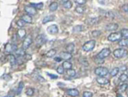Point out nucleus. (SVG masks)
Here are the masks:
<instances>
[{
	"label": "nucleus",
	"instance_id": "f257e3e1",
	"mask_svg": "<svg viewBox=\"0 0 128 97\" xmlns=\"http://www.w3.org/2000/svg\"><path fill=\"white\" fill-rule=\"evenodd\" d=\"M113 55L115 58L121 59V58H123L127 55V51H126L125 48H116V49L113 52Z\"/></svg>",
	"mask_w": 128,
	"mask_h": 97
},
{
	"label": "nucleus",
	"instance_id": "f03ea898",
	"mask_svg": "<svg viewBox=\"0 0 128 97\" xmlns=\"http://www.w3.org/2000/svg\"><path fill=\"white\" fill-rule=\"evenodd\" d=\"M95 45H96V41L95 40H90V41L86 42L83 45L82 49L84 51H85V52H89V51H91L95 48Z\"/></svg>",
	"mask_w": 128,
	"mask_h": 97
},
{
	"label": "nucleus",
	"instance_id": "7ed1b4c3",
	"mask_svg": "<svg viewBox=\"0 0 128 97\" xmlns=\"http://www.w3.org/2000/svg\"><path fill=\"white\" fill-rule=\"evenodd\" d=\"M122 37L121 35V32H113V33H110L108 37V40L110 42H117L120 41Z\"/></svg>",
	"mask_w": 128,
	"mask_h": 97
},
{
	"label": "nucleus",
	"instance_id": "20e7f679",
	"mask_svg": "<svg viewBox=\"0 0 128 97\" xmlns=\"http://www.w3.org/2000/svg\"><path fill=\"white\" fill-rule=\"evenodd\" d=\"M94 73H95V74L97 75V76L105 77V76H107V75L109 74V70L106 68V67H96V69L94 70Z\"/></svg>",
	"mask_w": 128,
	"mask_h": 97
},
{
	"label": "nucleus",
	"instance_id": "39448f33",
	"mask_svg": "<svg viewBox=\"0 0 128 97\" xmlns=\"http://www.w3.org/2000/svg\"><path fill=\"white\" fill-rule=\"evenodd\" d=\"M111 54V50H110V48H102V50L100 51L99 54L96 55V57L98 58H102V59H104V58H107L109 55Z\"/></svg>",
	"mask_w": 128,
	"mask_h": 97
},
{
	"label": "nucleus",
	"instance_id": "423d86ee",
	"mask_svg": "<svg viewBox=\"0 0 128 97\" xmlns=\"http://www.w3.org/2000/svg\"><path fill=\"white\" fill-rule=\"evenodd\" d=\"M47 41V38L45 37V35H39L37 37V38L35 39V45L37 47H40Z\"/></svg>",
	"mask_w": 128,
	"mask_h": 97
},
{
	"label": "nucleus",
	"instance_id": "0eeeda50",
	"mask_svg": "<svg viewBox=\"0 0 128 97\" xmlns=\"http://www.w3.org/2000/svg\"><path fill=\"white\" fill-rule=\"evenodd\" d=\"M17 49V46L14 43H7L5 46V53L6 54H11L14 53Z\"/></svg>",
	"mask_w": 128,
	"mask_h": 97
},
{
	"label": "nucleus",
	"instance_id": "6e6552de",
	"mask_svg": "<svg viewBox=\"0 0 128 97\" xmlns=\"http://www.w3.org/2000/svg\"><path fill=\"white\" fill-rule=\"evenodd\" d=\"M59 32V29H58V26L57 25H51V26H48L47 28V32L51 35H56Z\"/></svg>",
	"mask_w": 128,
	"mask_h": 97
},
{
	"label": "nucleus",
	"instance_id": "1a4fd4ad",
	"mask_svg": "<svg viewBox=\"0 0 128 97\" xmlns=\"http://www.w3.org/2000/svg\"><path fill=\"white\" fill-rule=\"evenodd\" d=\"M32 36H27V37H26V39L23 41V44H22V48H24V49H26V48H28L29 47H30V45L32 44Z\"/></svg>",
	"mask_w": 128,
	"mask_h": 97
},
{
	"label": "nucleus",
	"instance_id": "9d476101",
	"mask_svg": "<svg viewBox=\"0 0 128 97\" xmlns=\"http://www.w3.org/2000/svg\"><path fill=\"white\" fill-rule=\"evenodd\" d=\"M25 11L27 15H35L37 14V10L32 5H26L25 6Z\"/></svg>",
	"mask_w": 128,
	"mask_h": 97
},
{
	"label": "nucleus",
	"instance_id": "9b49d317",
	"mask_svg": "<svg viewBox=\"0 0 128 97\" xmlns=\"http://www.w3.org/2000/svg\"><path fill=\"white\" fill-rule=\"evenodd\" d=\"M100 21V17H91V18H88L86 20V24L89 26H93V25H96L97 23H99Z\"/></svg>",
	"mask_w": 128,
	"mask_h": 97
},
{
	"label": "nucleus",
	"instance_id": "f8f14e48",
	"mask_svg": "<svg viewBox=\"0 0 128 97\" xmlns=\"http://www.w3.org/2000/svg\"><path fill=\"white\" fill-rule=\"evenodd\" d=\"M96 81L97 82V84H101V85H105V84H109V80L108 79H106L105 77H102V76H98L96 78Z\"/></svg>",
	"mask_w": 128,
	"mask_h": 97
},
{
	"label": "nucleus",
	"instance_id": "ddd939ff",
	"mask_svg": "<svg viewBox=\"0 0 128 97\" xmlns=\"http://www.w3.org/2000/svg\"><path fill=\"white\" fill-rule=\"evenodd\" d=\"M66 95L68 96H79V92L76 89H69L66 91Z\"/></svg>",
	"mask_w": 128,
	"mask_h": 97
},
{
	"label": "nucleus",
	"instance_id": "4468645a",
	"mask_svg": "<svg viewBox=\"0 0 128 97\" xmlns=\"http://www.w3.org/2000/svg\"><path fill=\"white\" fill-rule=\"evenodd\" d=\"M119 28V25L116 23H109L106 26V30L110 31V32H114V31H116Z\"/></svg>",
	"mask_w": 128,
	"mask_h": 97
},
{
	"label": "nucleus",
	"instance_id": "2eb2a0df",
	"mask_svg": "<svg viewBox=\"0 0 128 97\" xmlns=\"http://www.w3.org/2000/svg\"><path fill=\"white\" fill-rule=\"evenodd\" d=\"M60 56L62 58V60H65V61H68L70 59H72V54L68 52V51H66V52H61Z\"/></svg>",
	"mask_w": 128,
	"mask_h": 97
},
{
	"label": "nucleus",
	"instance_id": "dca6fc26",
	"mask_svg": "<svg viewBox=\"0 0 128 97\" xmlns=\"http://www.w3.org/2000/svg\"><path fill=\"white\" fill-rule=\"evenodd\" d=\"M21 19L23 21H25L26 23H29V24H31V23L32 22V17H31V15H27V14H26V15H23Z\"/></svg>",
	"mask_w": 128,
	"mask_h": 97
},
{
	"label": "nucleus",
	"instance_id": "f3484780",
	"mask_svg": "<svg viewBox=\"0 0 128 97\" xmlns=\"http://www.w3.org/2000/svg\"><path fill=\"white\" fill-rule=\"evenodd\" d=\"M14 54H15V55L17 56V57H21V56H23V55H24L26 54V53H25V49L22 48H19V49L17 48L16 50H15V52H14Z\"/></svg>",
	"mask_w": 128,
	"mask_h": 97
},
{
	"label": "nucleus",
	"instance_id": "a211bd4d",
	"mask_svg": "<svg viewBox=\"0 0 128 97\" xmlns=\"http://www.w3.org/2000/svg\"><path fill=\"white\" fill-rule=\"evenodd\" d=\"M66 50L68 51V52H69V53H73L74 51V48H75V46H74V44L73 43H68V44H67L66 45Z\"/></svg>",
	"mask_w": 128,
	"mask_h": 97
},
{
	"label": "nucleus",
	"instance_id": "6ab92c4d",
	"mask_svg": "<svg viewBox=\"0 0 128 97\" xmlns=\"http://www.w3.org/2000/svg\"><path fill=\"white\" fill-rule=\"evenodd\" d=\"M54 19H55L54 15H47V16H45V18L43 19L42 23H43V24H46V23L50 22V21H54Z\"/></svg>",
	"mask_w": 128,
	"mask_h": 97
},
{
	"label": "nucleus",
	"instance_id": "aec40b11",
	"mask_svg": "<svg viewBox=\"0 0 128 97\" xmlns=\"http://www.w3.org/2000/svg\"><path fill=\"white\" fill-rule=\"evenodd\" d=\"M7 59H8V61H9L12 64V65H14L15 63H16V58H15V55L9 54V55H8V56H7Z\"/></svg>",
	"mask_w": 128,
	"mask_h": 97
},
{
	"label": "nucleus",
	"instance_id": "412c9836",
	"mask_svg": "<svg viewBox=\"0 0 128 97\" xmlns=\"http://www.w3.org/2000/svg\"><path fill=\"white\" fill-rule=\"evenodd\" d=\"M49 9H50V10H51V12L56 11V10H57V9H58V3H57V2L51 3V4H50Z\"/></svg>",
	"mask_w": 128,
	"mask_h": 97
},
{
	"label": "nucleus",
	"instance_id": "4be33fe9",
	"mask_svg": "<svg viewBox=\"0 0 128 97\" xmlns=\"http://www.w3.org/2000/svg\"><path fill=\"white\" fill-rule=\"evenodd\" d=\"M118 44L121 47H128V37L124 38V39H121L119 41Z\"/></svg>",
	"mask_w": 128,
	"mask_h": 97
},
{
	"label": "nucleus",
	"instance_id": "5701e85b",
	"mask_svg": "<svg viewBox=\"0 0 128 97\" xmlns=\"http://www.w3.org/2000/svg\"><path fill=\"white\" fill-rule=\"evenodd\" d=\"M102 34V32L99 30H94L92 31V32H90V36L93 37V38H96V37H98L100 35Z\"/></svg>",
	"mask_w": 128,
	"mask_h": 97
},
{
	"label": "nucleus",
	"instance_id": "b1692460",
	"mask_svg": "<svg viewBox=\"0 0 128 97\" xmlns=\"http://www.w3.org/2000/svg\"><path fill=\"white\" fill-rule=\"evenodd\" d=\"M62 67H63L66 70H68V69H70V68H72L73 65H72L71 62H69L68 61H65L62 63Z\"/></svg>",
	"mask_w": 128,
	"mask_h": 97
},
{
	"label": "nucleus",
	"instance_id": "393cba45",
	"mask_svg": "<svg viewBox=\"0 0 128 97\" xmlns=\"http://www.w3.org/2000/svg\"><path fill=\"white\" fill-rule=\"evenodd\" d=\"M56 54H57V51H56V49H51V50H49L47 53H46V57L52 58V57H54V56L56 55Z\"/></svg>",
	"mask_w": 128,
	"mask_h": 97
},
{
	"label": "nucleus",
	"instance_id": "a878e982",
	"mask_svg": "<svg viewBox=\"0 0 128 97\" xmlns=\"http://www.w3.org/2000/svg\"><path fill=\"white\" fill-rule=\"evenodd\" d=\"M26 30H24V29H19V31L17 32V35H18V37H20V38H23V37L26 36Z\"/></svg>",
	"mask_w": 128,
	"mask_h": 97
},
{
	"label": "nucleus",
	"instance_id": "bb28decb",
	"mask_svg": "<svg viewBox=\"0 0 128 97\" xmlns=\"http://www.w3.org/2000/svg\"><path fill=\"white\" fill-rule=\"evenodd\" d=\"M67 74H68L69 77L74 78V77L76 76V71H75V70L73 69V68H70V69L67 70Z\"/></svg>",
	"mask_w": 128,
	"mask_h": 97
},
{
	"label": "nucleus",
	"instance_id": "cd10ccee",
	"mask_svg": "<svg viewBox=\"0 0 128 97\" xmlns=\"http://www.w3.org/2000/svg\"><path fill=\"white\" fill-rule=\"evenodd\" d=\"M85 28H84L83 26H75L73 29V32H79L81 31H83Z\"/></svg>",
	"mask_w": 128,
	"mask_h": 97
},
{
	"label": "nucleus",
	"instance_id": "c85d7f7f",
	"mask_svg": "<svg viewBox=\"0 0 128 97\" xmlns=\"http://www.w3.org/2000/svg\"><path fill=\"white\" fill-rule=\"evenodd\" d=\"M75 11L76 13H79V14H83L84 12H85V8L83 7V6H77V7L75 8Z\"/></svg>",
	"mask_w": 128,
	"mask_h": 97
},
{
	"label": "nucleus",
	"instance_id": "c756f323",
	"mask_svg": "<svg viewBox=\"0 0 128 97\" xmlns=\"http://www.w3.org/2000/svg\"><path fill=\"white\" fill-rule=\"evenodd\" d=\"M128 88V84H123L119 86V90L121 92H125Z\"/></svg>",
	"mask_w": 128,
	"mask_h": 97
},
{
	"label": "nucleus",
	"instance_id": "7c9ffc66",
	"mask_svg": "<svg viewBox=\"0 0 128 97\" xmlns=\"http://www.w3.org/2000/svg\"><path fill=\"white\" fill-rule=\"evenodd\" d=\"M34 94V90L32 88H27L26 90V95L27 96H32Z\"/></svg>",
	"mask_w": 128,
	"mask_h": 97
},
{
	"label": "nucleus",
	"instance_id": "2f4dec72",
	"mask_svg": "<svg viewBox=\"0 0 128 97\" xmlns=\"http://www.w3.org/2000/svg\"><path fill=\"white\" fill-rule=\"evenodd\" d=\"M119 72H120V68H118V67H115V68L112 69V71L110 72V75H111L112 77H115L118 74Z\"/></svg>",
	"mask_w": 128,
	"mask_h": 97
},
{
	"label": "nucleus",
	"instance_id": "473e14b6",
	"mask_svg": "<svg viewBox=\"0 0 128 97\" xmlns=\"http://www.w3.org/2000/svg\"><path fill=\"white\" fill-rule=\"evenodd\" d=\"M23 88H24V84H23L22 82H21L19 84V86H18V89H17V92H16L17 95H20V94L21 93Z\"/></svg>",
	"mask_w": 128,
	"mask_h": 97
},
{
	"label": "nucleus",
	"instance_id": "72a5a7b5",
	"mask_svg": "<svg viewBox=\"0 0 128 97\" xmlns=\"http://www.w3.org/2000/svg\"><path fill=\"white\" fill-rule=\"evenodd\" d=\"M34 79H36L38 81V82H45V79H44L43 77L40 76L39 74H34Z\"/></svg>",
	"mask_w": 128,
	"mask_h": 97
},
{
	"label": "nucleus",
	"instance_id": "f704fd0d",
	"mask_svg": "<svg viewBox=\"0 0 128 97\" xmlns=\"http://www.w3.org/2000/svg\"><path fill=\"white\" fill-rule=\"evenodd\" d=\"M72 6H73V4H72V2H70L69 0L67 1V2L63 3V7L65 8V9H71Z\"/></svg>",
	"mask_w": 128,
	"mask_h": 97
},
{
	"label": "nucleus",
	"instance_id": "c9c22d12",
	"mask_svg": "<svg viewBox=\"0 0 128 97\" xmlns=\"http://www.w3.org/2000/svg\"><path fill=\"white\" fill-rule=\"evenodd\" d=\"M121 35H122V37L127 38L128 37V29L124 28V29H122V30L121 31Z\"/></svg>",
	"mask_w": 128,
	"mask_h": 97
},
{
	"label": "nucleus",
	"instance_id": "e433bc0d",
	"mask_svg": "<svg viewBox=\"0 0 128 97\" xmlns=\"http://www.w3.org/2000/svg\"><path fill=\"white\" fill-rule=\"evenodd\" d=\"M120 80H121V82H126V81L128 80V75L125 74V73L121 74V77H120Z\"/></svg>",
	"mask_w": 128,
	"mask_h": 97
},
{
	"label": "nucleus",
	"instance_id": "4c0bfd02",
	"mask_svg": "<svg viewBox=\"0 0 128 97\" xmlns=\"http://www.w3.org/2000/svg\"><path fill=\"white\" fill-rule=\"evenodd\" d=\"M30 5L33 6L35 9H43V6H44V4L43 3H40V4H31Z\"/></svg>",
	"mask_w": 128,
	"mask_h": 97
},
{
	"label": "nucleus",
	"instance_id": "58836bf2",
	"mask_svg": "<svg viewBox=\"0 0 128 97\" xmlns=\"http://www.w3.org/2000/svg\"><path fill=\"white\" fill-rule=\"evenodd\" d=\"M64 70H65V68H64L62 66H59L58 67H57V72L58 74H63L64 73Z\"/></svg>",
	"mask_w": 128,
	"mask_h": 97
},
{
	"label": "nucleus",
	"instance_id": "ea45409f",
	"mask_svg": "<svg viewBox=\"0 0 128 97\" xmlns=\"http://www.w3.org/2000/svg\"><path fill=\"white\" fill-rule=\"evenodd\" d=\"M25 23H26V22H25V21H23L21 19V20H19V21H16V25L19 26V27H21V28H22L23 26H25Z\"/></svg>",
	"mask_w": 128,
	"mask_h": 97
},
{
	"label": "nucleus",
	"instance_id": "a19ab883",
	"mask_svg": "<svg viewBox=\"0 0 128 97\" xmlns=\"http://www.w3.org/2000/svg\"><path fill=\"white\" fill-rule=\"evenodd\" d=\"M82 95H83L84 97H92L93 93L92 92H90V91H85Z\"/></svg>",
	"mask_w": 128,
	"mask_h": 97
},
{
	"label": "nucleus",
	"instance_id": "79ce46f5",
	"mask_svg": "<svg viewBox=\"0 0 128 97\" xmlns=\"http://www.w3.org/2000/svg\"><path fill=\"white\" fill-rule=\"evenodd\" d=\"M74 2L78 4L79 5H83L86 3V0H74Z\"/></svg>",
	"mask_w": 128,
	"mask_h": 97
},
{
	"label": "nucleus",
	"instance_id": "37998d69",
	"mask_svg": "<svg viewBox=\"0 0 128 97\" xmlns=\"http://www.w3.org/2000/svg\"><path fill=\"white\" fill-rule=\"evenodd\" d=\"M103 15H104V16L108 17V18H113L114 17V15L112 12H106V13H104Z\"/></svg>",
	"mask_w": 128,
	"mask_h": 97
},
{
	"label": "nucleus",
	"instance_id": "c03bdc74",
	"mask_svg": "<svg viewBox=\"0 0 128 97\" xmlns=\"http://www.w3.org/2000/svg\"><path fill=\"white\" fill-rule=\"evenodd\" d=\"M121 9H122L124 12H126V13H128V4H124V5L121 7Z\"/></svg>",
	"mask_w": 128,
	"mask_h": 97
},
{
	"label": "nucleus",
	"instance_id": "a18cd8bd",
	"mask_svg": "<svg viewBox=\"0 0 128 97\" xmlns=\"http://www.w3.org/2000/svg\"><path fill=\"white\" fill-rule=\"evenodd\" d=\"M96 63H103L104 61L103 59H102V58H98V57H96Z\"/></svg>",
	"mask_w": 128,
	"mask_h": 97
},
{
	"label": "nucleus",
	"instance_id": "49530a36",
	"mask_svg": "<svg viewBox=\"0 0 128 97\" xmlns=\"http://www.w3.org/2000/svg\"><path fill=\"white\" fill-rule=\"evenodd\" d=\"M54 60H55V61H57V62H61L62 61V58L61 57H55L54 58Z\"/></svg>",
	"mask_w": 128,
	"mask_h": 97
},
{
	"label": "nucleus",
	"instance_id": "de8ad7c7",
	"mask_svg": "<svg viewBox=\"0 0 128 97\" xmlns=\"http://www.w3.org/2000/svg\"><path fill=\"white\" fill-rule=\"evenodd\" d=\"M85 61V58H83V59H81L80 61H79L81 62V63H85V66H88V62L87 61Z\"/></svg>",
	"mask_w": 128,
	"mask_h": 97
},
{
	"label": "nucleus",
	"instance_id": "09e8293b",
	"mask_svg": "<svg viewBox=\"0 0 128 97\" xmlns=\"http://www.w3.org/2000/svg\"><path fill=\"white\" fill-rule=\"evenodd\" d=\"M47 75H48V76L51 77V79H57V76H55V75H52V74H51V73H47Z\"/></svg>",
	"mask_w": 128,
	"mask_h": 97
},
{
	"label": "nucleus",
	"instance_id": "8fccbe9b",
	"mask_svg": "<svg viewBox=\"0 0 128 97\" xmlns=\"http://www.w3.org/2000/svg\"><path fill=\"white\" fill-rule=\"evenodd\" d=\"M126 69H127V68H126V66H123V67H121V68H120V70H121V71H126Z\"/></svg>",
	"mask_w": 128,
	"mask_h": 97
},
{
	"label": "nucleus",
	"instance_id": "3c124183",
	"mask_svg": "<svg viewBox=\"0 0 128 97\" xmlns=\"http://www.w3.org/2000/svg\"><path fill=\"white\" fill-rule=\"evenodd\" d=\"M62 3H65V2H67V1H68V0H61Z\"/></svg>",
	"mask_w": 128,
	"mask_h": 97
}]
</instances>
